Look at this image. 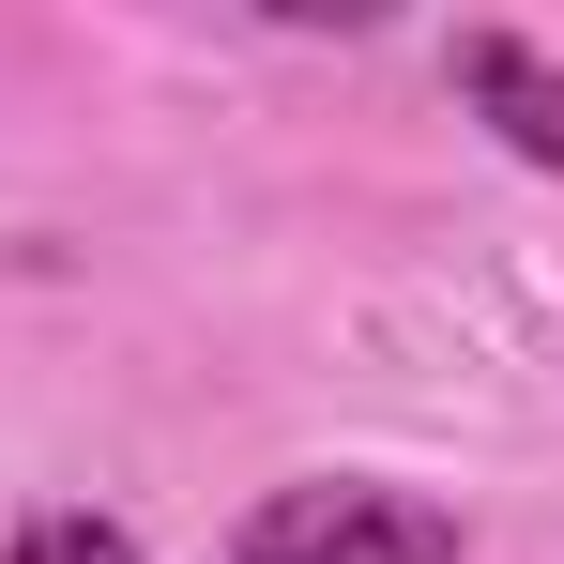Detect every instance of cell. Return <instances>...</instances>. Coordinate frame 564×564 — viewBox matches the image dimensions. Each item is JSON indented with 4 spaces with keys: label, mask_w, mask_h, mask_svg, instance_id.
Returning <instances> with one entry per match:
<instances>
[{
    "label": "cell",
    "mask_w": 564,
    "mask_h": 564,
    "mask_svg": "<svg viewBox=\"0 0 564 564\" xmlns=\"http://www.w3.org/2000/svg\"><path fill=\"white\" fill-rule=\"evenodd\" d=\"M458 503L443 488H397V473H290L245 503V534L214 564H458Z\"/></svg>",
    "instance_id": "6da1fadb"
},
{
    "label": "cell",
    "mask_w": 564,
    "mask_h": 564,
    "mask_svg": "<svg viewBox=\"0 0 564 564\" xmlns=\"http://www.w3.org/2000/svg\"><path fill=\"white\" fill-rule=\"evenodd\" d=\"M458 93L503 122L519 169H564V62H550V46H519V31H458Z\"/></svg>",
    "instance_id": "7a4b0ae2"
},
{
    "label": "cell",
    "mask_w": 564,
    "mask_h": 564,
    "mask_svg": "<svg viewBox=\"0 0 564 564\" xmlns=\"http://www.w3.org/2000/svg\"><path fill=\"white\" fill-rule=\"evenodd\" d=\"M0 564H138V534L93 519V503H46V519H15V534H0Z\"/></svg>",
    "instance_id": "3957f363"
}]
</instances>
